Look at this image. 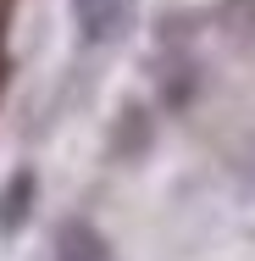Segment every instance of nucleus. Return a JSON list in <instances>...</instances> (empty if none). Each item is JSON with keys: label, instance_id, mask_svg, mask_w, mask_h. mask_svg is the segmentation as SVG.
I'll use <instances>...</instances> for the list:
<instances>
[{"label": "nucleus", "instance_id": "1", "mask_svg": "<svg viewBox=\"0 0 255 261\" xmlns=\"http://www.w3.org/2000/svg\"><path fill=\"white\" fill-rule=\"evenodd\" d=\"M72 22H78V45L105 50L128 34L133 22V0H72Z\"/></svg>", "mask_w": 255, "mask_h": 261}, {"label": "nucleus", "instance_id": "2", "mask_svg": "<svg viewBox=\"0 0 255 261\" xmlns=\"http://www.w3.org/2000/svg\"><path fill=\"white\" fill-rule=\"evenodd\" d=\"M34 200H39V172L34 167H17L6 184H0V239H17L34 217Z\"/></svg>", "mask_w": 255, "mask_h": 261}, {"label": "nucleus", "instance_id": "3", "mask_svg": "<svg viewBox=\"0 0 255 261\" xmlns=\"http://www.w3.org/2000/svg\"><path fill=\"white\" fill-rule=\"evenodd\" d=\"M155 145V117H150V106H122L117 111V122H111V156L117 161H139L145 150Z\"/></svg>", "mask_w": 255, "mask_h": 261}, {"label": "nucleus", "instance_id": "4", "mask_svg": "<svg viewBox=\"0 0 255 261\" xmlns=\"http://www.w3.org/2000/svg\"><path fill=\"white\" fill-rule=\"evenodd\" d=\"M55 261H105V239L83 222V217H72V222H61L55 228Z\"/></svg>", "mask_w": 255, "mask_h": 261}]
</instances>
